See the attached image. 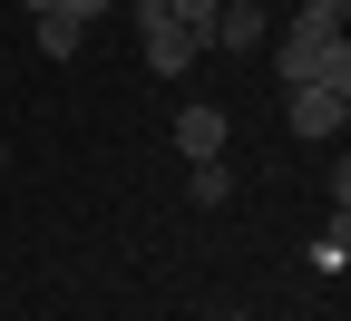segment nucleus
<instances>
[{"mask_svg": "<svg viewBox=\"0 0 351 321\" xmlns=\"http://www.w3.org/2000/svg\"><path fill=\"white\" fill-rule=\"evenodd\" d=\"M274 78H283V88H313V78H351L341 20H322V10H293V29L274 39Z\"/></svg>", "mask_w": 351, "mask_h": 321, "instance_id": "f257e3e1", "label": "nucleus"}, {"mask_svg": "<svg viewBox=\"0 0 351 321\" xmlns=\"http://www.w3.org/2000/svg\"><path fill=\"white\" fill-rule=\"evenodd\" d=\"M283 117H293V136H341V117H351V78H313V88H283Z\"/></svg>", "mask_w": 351, "mask_h": 321, "instance_id": "f03ea898", "label": "nucleus"}, {"mask_svg": "<svg viewBox=\"0 0 351 321\" xmlns=\"http://www.w3.org/2000/svg\"><path fill=\"white\" fill-rule=\"evenodd\" d=\"M137 39H147V68H156V78H186V68H195V39L166 20V0H137Z\"/></svg>", "mask_w": 351, "mask_h": 321, "instance_id": "7ed1b4c3", "label": "nucleus"}, {"mask_svg": "<svg viewBox=\"0 0 351 321\" xmlns=\"http://www.w3.org/2000/svg\"><path fill=\"white\" fill-rule=\"evenodd\" d=\"M176 156H225V107H205V98L176 107Z\"/></svg>", "mask_w": 351, "mask_h": 321, "instance_id": "20e7f679", "label": "nucleus"}, {"mask_svg": "<svg viewBox=\"0 0 351 321\" xmlns=\"http://www.w3.org/2000/svg\"><path fill=\"white\" fill-rule=\"evenodd\" d=\"M263 29H274V10H254V0H225L205 29V49H263Z\"/></svg>", "mask_w": 351, "mask_h": 321, "instance_id": "39448f33", "label": "nucleus"}, {"mask_svg": "<svg viewBox=\"0 0 351 321\" xmlns=\"http://www.w3.org/2000/svg\"><path fill=\"white\" fill-rule=\"evenodd\" d=\"M186 195H195L205 214L225 205V195H234V175H225V156H195V175H186Z\"/></svg>", "mask_w": 351, "mask_h": 321, "instance_id": "423d86ee", "label": "nucleus"}, {"mask_svg": "<svg viewBox=\"0 0 351 321\" xmlns=\"http://www.w3.org/2000/svg\"><path fill=\"white\" fill-rule=\"evenodd\" d=\"M78 39H88L78 20H59V10H39V59H78Z\"/></svg>", "mask_w": 351, "mask_h": 321, "instance_id": "0eeeda50", "label": "nucleus"}, {"mask_svg": "<svg viewBox=\"0 0 351 321\" xmlns=\"http://www.w3.org/2000/svg\"><path fill=\"white\" fill-rule=\"evenodd\" d=\"M215 10H225V0H166V20H176V29H186V39H195V49H205V29H215Z\"/></svg>", "mask_w": 351, "mask_h": 321, "instance_id": "6e6552de", "label": "nucleus"}, {"mask_svg": "<svg viewBox=\"0 0 351 321\" xmlns=\"http://www.w3.org/2000/svg\"><path fill=\"white\" fill-rule=\"evenodd\" d=\"M29 10H59V20H78V29H88L98 10H117V0H29Z\"/></svg>", "mask_w": 351, "mask_h": 321, "instance_id": "1a4fd4ad", "label": "nucleus"}, {"mask_svg": "<svg viewBox=\"0 0 351 321\" xmlns=\"http://www.w3.org/2000/svg\"><path fill=\"white\" fill-rule=\"evenodd\" d=\"M302 10H322V20H351V0H302Z\"/></svg>", "mask_w": 351, "mask_h": 321, "instance_id": "9d476101", "label": "nucleus"}, {"mask_svg": "<svg viewBox=\"0 0 351 321\" xmlns=\"http://www.w3.org/2000/svg\"><path fill=\"white\" fill-rule=\"evenodd\" d=\"M254 10H274V0H254Z\"/></svg>", "mask_w": 351, "mask_h": 321, "instance_id": "9b49d317", "label": "nucleus"}, {"mask_svg": "<svg viewBox=\"0 0 351 321\" xmlns=\"http://www.w3.org/2000/svg\"><path fill=\"white\" fill-rule=\"evenodd\" d=\"M0 166H10V146H0Z\"/></svg>", "mask_w": 351, "mask_h": 321, "instance_id": "f8f14e48", "label": "nucleus"}]
</instances>
